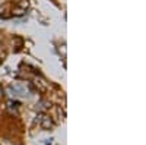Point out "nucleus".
I'll return each mask as SVG.
<instances>
[{
  "label": "nucleus",
  "mask_w": 146,
  "mask_h": 145,
  "mask_svg": "<svg viewBox=\"0 0 146 145\" xmlns=\"http://www.w3.org/2000/svg\"><path fill=\"white\" fill-rule=\"evenodd\" d=\"M19 7H22L23 10H27L29 7V2H28V0H21V2H19Z\"/></svg>",
  "instance_id": "obj_6"
},
{
  "label": "nucleus",
  "mask_w": 146,
  "mask_h": 145,
  "mask_svg": "<svg viewBox=\"0 0 146 145\" xmlns=\"http://www.w3.org/2000/svg\"><path fill=\"white\" fill-rule=\"evenodd\" d=\"M41 128L44 129V130H50L51 128H53V120H51V117L50 116H42L41 117Z\"/></svg>",
  "instance_id": "obj_1"
},
{
  "label": "nucleus",
  "mask_w": 146,
  "mask_h": 145,
  "mask_svg": "<svg viewBox=\"0 0 146 145\" xmlns=\"http://www.w3.org/2000/svg\"><path fill=\"white\" fill-rule=\"evenodd\" d=\"M12 90H13L15 95H16V94H19V95H27V88L23 87V85H21V84H13V85H12Z\"/></svg>",
  "instance_id": "obj_2"
},
{
  "label": "nucleus",
  "mask_w": 146,
  "mask_h": 145,
  "mask_svg": "<svg viewBox=\"0 0 146 145\" xmlns=\"http://www.w3.org/2000/svg\"><path fill=\"white\" fill-rule=\"evenodd\" d=\"M34 85H35V88L38 90L40 92H45V91H47V87H45L44 84H42V81H38V79H35V81H34Z\"/></svg>",
  "instance_id": "obj_3"
},
{
  "label": "nucleus",
  "mask_w": 146,
  "mask_h": 145,
  "mask_svg": "<svg viewBox=\"0 0 146 145\" xmlns=\"http://www.w3.org/2000/svg\"><path fill=\"white\" fill-rule=\"evenodd\" d=\"M23 44V40L21 37H15L13 38V47H15V51H19L21 50V47Z\"/></svg>",
  "instance_id": "obj_4"
},
{
  "label": "nucleus",
  "mask_w": 146,
  "mask_h": 145,
  "mask_svg": "<svg viewBox=\"0 0 146 145\" xmlns=\"http://www.w3.org/2000/svg\"><path fill=\"white\" fill-rule=\"evenodd\" d=\"M0 97H3V90H2V85H0Z\"/></svg>",
  "instance_id": "obj_7"
},
{
  "label": "nucleus",
  "mask_w": 146,
  "mask_h": 145,
  "mask_svg": "<svg viewBox=\"0 0 146 145\" xmlns=\"http://www.w3.org/2000/svg\"><path fill=\"white\" fill-rule=\"evenodd\" d=\"M12 13H13L15 16H23V15H25V10H23L22 7H19V6H18V7H15V9H13V12H12Z\"/></svg>",
  "instance_id": "obj_5"
}]
</instances>
